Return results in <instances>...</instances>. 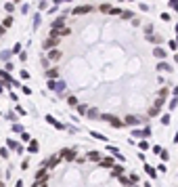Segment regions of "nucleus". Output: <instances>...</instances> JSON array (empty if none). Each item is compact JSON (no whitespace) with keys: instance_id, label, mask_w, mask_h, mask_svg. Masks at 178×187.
Instances as JSON below:
<instances>
[{"instance_id":"obj_9","label":"nucleus","mask_w":178,"mask_h":187,"mask_svg":"<svg viewBox=\"0 0 178 187\" xmlns=\"http://www.w3.org/2000/svg\"><path fill=\"white\" fill-rule=\"evenodd\" d=\"M111 15H120L122 17V8H111Z\"/></svg>"},{"instance_id":"obj_2","label":"nucleus","mask_w":178,"mask_h":187,"mask_svg":"<svg viewBox=\"0 0 178 187\" xmlns=\"http://www.w3.org/2000/svg\"><path fill=\"white\" fill-rule=\"evenodd\" d=\"M71 13H73L76 17H80V15H88V13H94V6H90V4H82V6H76Z\"/></svg>"},{"instance_id":"obj_12","label":"nucleus","mask_w":178,"mask_h":187,"mask_svg":"<svg viewBox=\"0 0 178 187\" xmlns=\"http://www.w3.org/2000/svg\"><path fill=\"white\" fill-rule=\"evenodd\" d=\"M174 4H178V0H170V6H174Z\"/></svg>"},{"instance_id":"obj_7","label":"nucleus","mask_w":178,"mask_h":187,"mask_svg":"<svg viewBox=\"0 0 178 187\" xmlns=\"http://www.w3.org/2000/svg\"><path fill=\"white\" fill-rule=\"evenodd\" d=\"M2 25H4V27H11V25H13V17H11V15H8V17H4Z\"/></svg>"},{"instance_id":"obj_17","label":"nucleus","mask_w":178,"mask_h":187,"mask_svg":"<svg viewBox=\"0 0 178 187\" xmlns=\"http://www.w3.org/2000/svg\"><path fill=\"white\" fill-rule=\"evenodd\" d=\"M67 2H71V0H67Z\"/></svg>"},{"instance_id":"obj_5","label":"nucleus","mask_w":178,"mask_h":187,"mask_svg":"<svg viewBox=\"0 0 178 187\" xmlns=\"http://www.w3.org/2000/svg\"><path fill=\"white\" fill-rule=\"evenodd\" d=\"M111 8H113V6H109V4H101V6H98V11H101V13H107V15H111Z\"/></svg>"},{"instance_id":"obj_3","label":"nucleus","mask_w":178,"mask_h":187,"mask_svg":"<svg viewBox=\"0 0 178 187\" xmlns=\"http://www.w3.org/2000/svg\"><path fill=\"white\" fill-rule=\"evenodd\" d=\"M65 13H67V11H63V15L52 21V30H63V27H65Z\"/></svg>"},{"instance_id":"obj_10","label":"nucleus","mask_w":178,"mask_h":187,"mask_svg":"<svg viewBox=\"0 0 178 187\" xmlns=\"http://www.w3.org/2000/svg\"><path fill=\"white\" fill-rule=\"evenodd\" d=\"M34 25H36V27L40 25V15H36V17H34Z\"/></svg>"},{"instance_id":"obj_16","label":"nucleus","mask_w":178,"mask_h":187,"mask_svg":"<svg viewBox=\"0 0 178 187\" xmlns=\"http://www.w3.org/2000/svg\"><path fill=\"white\" fill-rule=\"evenodd\" d=\"M176 47H178V40H176Z\"/></svg>"},{"instance_id":"obj_6","label":"nucleus","mask_w":178,"mask_h":187,"mask_svg":"<svg viewBox=\"0 0 178 187\" xmlns=\"http://www.w3.org/2000/svg\"><path fill=\"white\" fill-rule=\"evenodd\" d=\"M122 19H130V21H132L134 13H132V11H122Z\"/></svg>"},{"instance_id":"obj_18","label":"nucleus","mask_w":178,"mask_h":187,"mask_svg":"<svg viewBox=\"0 0 178 187\" xmlns=\"http://www.w3.org/2000/svg\"><path fill=\"white\" fill-rule=\"evenodd\" d=\"M130 2H134V0H130Z\"/></svg>"},{"instance_id":"obj_13","label":"nucleus","mask_w":178,"mask_h":187,"mask_svg":"<svg viewBox=\"0 0 178 187\" xmlns=\"http://www.w3.org/2000/svg\"><path fill=\"white\" fill-rule=\"evenodd\" d=\"M172 8H174V11H176V13H178V4H174V6H172Z\"/></svg>"},{"instance_id":"obj_1","label":"nucleus","mask_w":178,"mask_h":187,"mask_svg":"<svg viewBox=\"0 0 178 187\" xmlns=\"http://www.w3.org/2000/svg\"><path fill=\"white\" fill-rule=\"evenodd\" d=\"M122 160L96 149L82 153L67 147L42 160L32 187H136L138 175L128 172Z\"/></svg>"},{"instance_id":"obj_14","label":"nucleus","mask_w":178,"mask_h":187,"mask_svg":"<svg viewBox=\"0 0 178 187\" xmlns=\"http://www.w3.org/2000/svg\"><path fill=\"white\" fill-rule=\"evenodd\" d=\"M0 187H4V181H0Z\"/></svg>"},{"instance_id":"obj_15","label":"nucleus","mask_w":178,"mask_h":187,"mask_svg":"<svg viewBox=\"0 0 178 187\" xmlns=\"http://www.w3.org/2000/svg\"><path fill=\"white\" fill-rule=\"evenodd\" d=\"M8 2H11V0H8ZM13 2H21V0H13Z\"/></svg>"},{"instance_id":"obj_8","label":"nucleus","mask_w":178,"mask_h":187,"mask_svg":"<svg viewBox=\"0 0 178 187\" xmlns=\"http://www.w3.org/2000/svg\"><path fill=\"white\" fill-rule=\"evenodd\" d=\"M4 8H6V13H13V11H15V6H13V2H6V6H4Z\"/></svg>"},{"instance_id":"obj_11","label":"nucleus","mask_w":178,"mask_h":187,"mask_svg":"<svg viewBox=\"0 0 178 187\" xmlns=\"http://www.w3.org/2000/svg\"><path fill=\"white\" fill-rule=\"evenodd\" d=\"M4 32H6V27H4V25H2V23H0V36H2V34H4Z\"/></svg>"},{"instance_id":"obj_4","label":"nucleus","mask_w":178,"mask_h":187,"mask_svg":"<svg viewBox=\"0 0 178 187\" xmlns=\"http://www.w3.org/2000/svg\"><path fill=\"white\" fill-rule=\"evenodd\" d=\"M153 57H155L157 61H166V50L161 47H153Z\"/></svg>"}]
</instances>
